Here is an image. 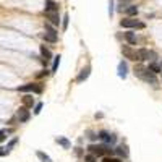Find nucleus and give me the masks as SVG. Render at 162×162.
Returning <instances> with one entry per match:
<instances>
[{
    "mask_svg": "<svg viewBox=\"0 0 162 162\" xmlns=\"http://www.w3.org/2000/svg\"><path fill=\"white\" fill-rule=\"evenodd\" d=\"M88 151L94 156H106V154H112L114 149L110 146H107V144H89L88 146Z\"/></svg>",
    "mask_w": 162,
    "mask_h": 162,
    "instance_id": "1",
    "label": "nucleus"
},
{
    "mask_svg": "<svg viewBox=\"0 0 162 162\" xmlns=\"http://www.w3.org/2000/svg\"><path fill=\"white\" fill-rule=\"evenodd\" d=\"M122 28H138V29H143L144 28V23L138 21V20H133V18H126V20H122Z\"/></svg>",
    "mask_w": 162,
    "mask_h": 162,
    "instance_id": "2",
    "label": "nucleus"
},
{
    "mask_svg": "<svg viewBox=\"0 0 162 162\" xmlns=\"http://www.w3.org/2000/svg\"><path fill=\"white\" fill-rule=\"evenodd\" d=\"M29 117H31V114H29V110H28V107H25V106H21L18 109V112H16V118L20 120V123L28 122V120H29Z\"/></svg>",
    "mask_w": 162,
    "mask_h": 162,
    "instance_id": "3",
    "label": "nucleus"
},
{
    "mask_svg": "<svg viewBox=\"0 0 162 162\" xmlns=\"http://www.w3.org/2000/svg\"><path fill=\"white\" fill-rule=\"evenodd\" d=\"M18 91H21V92H29V91H33V92H42V86L40 84H36V83H28V84H25V86H21V88H18Z\"/></svg>",
    "mask_w": 162,
    "mask_h": 162,
    "instance_id": "4",
    "label": "nucleus"
},
{
    "mask_svg": "<svg viewBox=\"0 0 162 162\" xmlns=\"http://www.w3.org/2000/svg\"><path fill=\"white\" fill-rule=\"evenodd\" d=\"M136 55H138V60H149V59H154V57H156L154 52L148 50V49H138Z\"/></svg>",
    "mask_w": 162,
    "mask_h": 162,
    "instance_id": "5",
    "label": "nucleus"
},
{
    "mask_svg": "<svg viewBox=\"0 0 162 162\" xmlns=\"http://www.w3.org/2000/svg\"><path fill=\"white\" fill-rule=\"evenodd\" d=\"M44 13H45V18L49 20L50 25H54V26L60 25V18H59V13H57V11H44Z\"/></svg>",
    "mask_w": 162,
    "mask_h": 162,
    "instance_id": "6",
    "label": "nucleus"
},
{
    "mask_svg": "<svg viewBox=\"0 0 162 162\" xmlns=\"http://www.w3.org/2000/svg\"><path fill=\"white\" fill-rule=\"evenodd\" d=\"M122 54H123L126 59H130V60H138L136 50H133L130 45H123V47H122Z\"/></svg>",
    "mask_w": 162,
    "mask_h": 162,
    "instance_id": "7",
    "label": "nucleus"
},
{
    "mask_svg": "<svg viewBox=\"0 0 162 162\" xmlns=\"http://www.w3.org/2000/svg\"><path fill=\"white\" fill-rule=\"evenodd\" d=\"M97 138H101V140L104 143H107V144H115V141H117V138H115L114 135H110V133H107V131H101Z\"/></svg>",
    "mask_w": 162,
    "mask_h": 162,
    "instance_id": "8",
    "label": "nucleus"
},
{
    "mask_svg": "<svg viewBox=\"0 0 162 162\" xmlns=\"http://www.w3.org/2000/svg\"><path fill=\"white\" fill-rule=\"evenodd\" d=\"M89 73H91V67H86V68H83V70H81V73L78 75L76 81H78V83H83V81L89 76Z\"/></svg>",
    "mask_w": 162,
    "mask_h": 162,
    "instance_id": "9",
    "label": "nucleus"
},
{
    "mask_svg": "<svg viewBox=\"0 0 162 162\" xmlns=\"http://www.w3.org/2000/svg\"><path fill=\"white\" fill-rule=\"evenodd\" d=\"M44 11H59V3L54 0H47L45 2V10Z\"/></svg>",
    "mask_w": 162,
    "mask_h": 162,
    "instance_id": "10",
    "label": "nucleus"
},
{
    "mask_svg": "<svg viewBox=\"0 0 162 162\" xmlns=\"http://www.w3.org/2000/svg\"><path fill=\"white\" fill-rule=\"evenodd\" d=\"M40 55H42V59H44V63H47L50 59H52V52L45 47V45H42L40 47Z\"/></svg>",
    "mask_w": 162,
    "mask_h": 162,
    "instance_id": "11",
    "label": "nucleus"
},
{
    "mask_svg": "<svg viewBox=\"0 0 162 162\" xmlns=\"http://www.w3.org/2000/svg\"><path fill=\"white\" fill-rule=\"evenodd\" d=\"M126 73H128V67H126L125 62L118 63V76L120 78H126Z\"/></svg>",
    "mask_w": 162,
    "mask_h": 162,
    "instance_id": "12",
    "label": "nucleus"
},
{
    "mask_svg": "<svg viewBox=\"0 0 162 162\" xmlns=\"http://www.w3.org/2000/svg\"><path fill=\"white\" fill-rule=\"evenodd\" d=\"M55 141L59 143L60 146H63L65 149H68V148H70V141H68L67 138H63V136H57V138H55Z\"/></svg>",
    "mask_w": 162,
    "mask_h": 162,
    "instance_id": "13",
    "label": "nucleus"
},
{
    "mask_svg": "<svg viewBox=\"0 0 162 162\" xmlns=\"http://www.w3.org/2000/svg\"><path fill=\"white\" fill-rule=\"evenodd\" d=\"M125 13L128 15V16H135V15H138V7H135V5H130V7H126V8H125Z\"/></svg>",
    "mask_w": 162,
    "mask_h": 162,
    "instance_id": "14",
    "label": "nucleus"
},
{
    "mask_svg": "<svg viewBox=\"0 0 162 162\" xmlns=\"http://www.w3.org/2000/svg\"><path fill=\"white\" fill-rule=\"evenodd\" d=\"M33 104H34V99H33V96H25L23 97V106L25 107H33Z\"/></svg>",
    "mask_w": 162,
    "mask_h": 162,
    "instance_id": "15",
    "label": "nucleus"
},
{
    "mask_svg": "<svg viewBox=\"0 0 162 162\" xmlns=\"http://www.w3.org/2000/svg\"><path fill=\"white\" fill-rule=\"evenodd\" d=\"M47 42H57V34H50V33H44L42 36Z\"/></svg>",
    "mask_w": 162,
    "mask_h": 162,
    "instance_id": "16",
    "label": "nucleus"
},
{
    "mask_svg": "<svg viewBox=\"0 0 162 162\" xmlns=\"http://www.w3.org/2000/svg\"><path fill=\"white\" fill-rule=\"evenodd\" d=\"M125 39L128 40L130 44H136V36L133 34L131 31H128V33H125Z\"/></svg>",
    "mask_w": 162,
    "mask_h": 162,
    "instance_id": "17",
    "label": "nucleus"
},
{
    "mask_svg": "<svg viewBox=\"0 0 162 162\" xmlns=\"http://www.w3.org/2000/svg\"><path fill=\"white\" fill-rule=\"evenodd\" d=\"M36 154H37V157H39L40 160H42V162H52V159H50V157H49V156L45 154V152H42V151H37Z\"/></svg>",
    "mask_w": 162,
    "mask_h": 162,
    "instance_id": "18",
    "label": "nucleus"
},
{
    "mask_svg": "<svg viewBox=\"0 0 162 162\" xmlns=\"http://www.w3.org/2000/svg\"><path fill=\"white\" fill-rule=\"evenodd\" d=\"M115 151H117V154L123 156V157H126V156H128V148H126V146H120V148L115 149Z\"/></svg>",
    "mask_w": 162,
    "mask_h": 162,
    "instance_id": "19",
    "label": "nucleus"
},
{
    "mask_svg": "<svg viewBox=\"0 0 162 162\" xmlns=\"http://www.w3.org/2000/svg\"><path fill=\"white\" fill-rule=\"evenodd\" d=\"M148 70L152 71V73H159V71H160V67L157 65V63H151V65L148 67Z\"/></svg>",
    "mask_w": 162,
    "mask_h": 162,
    "instance_id": "20",
    "label": "nucleus"
},
{
    "mask_svg": "<svg viewBox=\"0 0 162 162\" xmlns=\"http://www.w3.org/2000/svg\"><path fill=\"white\" fill-rule=\"evenodd\" d=\"M59 65H60V55H57L55 59H54V65H52V73H54V71H57V68H59Z\"/></svg>",
    "mask_w": 162,
    "mask_h": 162,
    "instance_id": "21",
    "label": "nucleus"
},
{
    "mask_svg": "<svg viewBox=\"0 0 162 162\" xmlns=\"http://www.w3.org/2000/svg\"><path fill=\"white\" fill-rule=\"evenodd\" d=\"M84 162H97V159L94 154H88V156H84Z\"/></svg>",
    "mask_w": 162,
    "mask_h": 162,
    "instance_id": "22",
    "label": "nucleus"
},
{
    "mask_svg": "<svg viewBox=\"0 0 162 162\" xmlns=\"http://www.w3.org/2000/svg\"><path fill=\"white\" fill-rule=\"evenodd\" d=\"M40 109H42V102H39V104H36V107H34V114H40Z\"/></svg>",
    "mask_w": 162,
    "mask_h": 162,
    "instance_id": "23",
    "label": "nucleus"
},
{
    "mask_svg": "<svg viewBox=\"0 0 162 162\" xmlns=\"http://www.w3.org/2000/svg\"><path fill=\"white\" fill-rule=\"evenodd\" d=\"M104 162H122V160L115 157H104Z\"/></svg>",
    "mask_w": 162,
    "mask_h": 162,
    "instance_id": "24",
    "label": "nucleus"
},
{
    "mask_svg": "<svg viewBox=\"0 0 162 162\" xmlns=\"http://www.w3.org/2000/svg\"><path fill=\"white\" fill-rule=\"evenodd\" d=\"M67 26H68V15L63 16V29H67Z\"/></svg>",
    "mask_w": 162,
    "mask_h": 162,
    "instance_id": "25",
    "label": "nucleus"
},
{
    "mask_svg": "<svg viewBox=\"0 0 162 162\" xmlns=\"http://www.w3.org/2000/svg\"><path fill=\"white\" fill-rule=\"evenodd\" d=\"M10 151H8V149L7 148H0V156H7Z\"/></svg>",
    "mask_w": 162,
    "mask_h": 162,
    "instance_id": "26",
    "label": "nucleus"
},
{
    "mask_svg": "<svg viewBox=\"0 0 162 162\" xmlns=\"http://www.w3.org/2000/svg\"><path fill=\"white\" fill-rule=\"evenodd\" d=\"M96 138H97V135H96V133L89 131V140H96Z\"/></svg>",
    "mask_w": 162,
    "mask_h": 162,
    "instance_id": "27",
    "label": "nucleus"
},
{
    "mask_svg": "<svg viewBox=\"0 0 162 162\" xmlns=\"http://www.w3.org/2000/svg\"><path fill=\"white\" fill-rule=\"evenodd\" d=\"M5 140V131H0V141Z\"/></svg>",
    "mask_w": 162,
    "mask_h": 162,
    "instance_id": "28",
    "label": "nucleus"
},
{
    "mask_svg": "<svg viewBox=\"0 0 162 162\" xmlns=\"http://www.w3.org/2000/svg\"><path fill=\"white\" fill-rule=\"evenodd\" d=\"M120 2H130V0H120Z\"/></svg>",
    "mask_w": 162,
    "mask_h": 162,
    "instance_id": "29",
    "label": "nucleus"
}]
</instances>
